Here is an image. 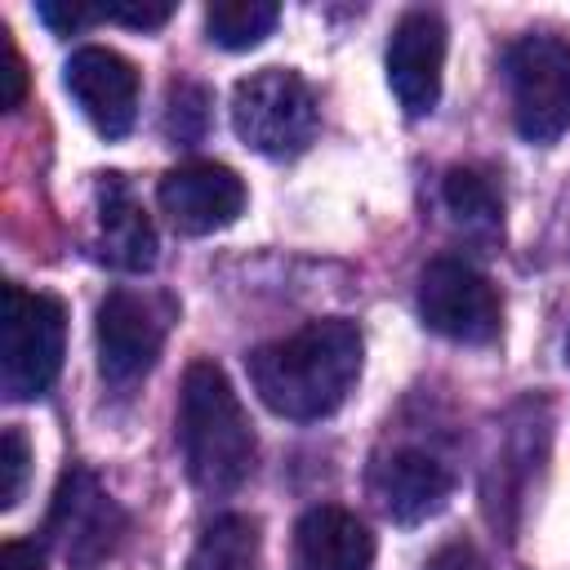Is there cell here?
Masks as SVG:
<instances>
[{"label": "cell", "instance_id": "6da1fadb", "mask_svg": "<svg viewBox=\"0 0 570 570\" xmlns=\"http://www.w3.org/2000/svg\"><path fill=\"white\" fill-rule=\"evenodd\" d=\"M361 352V330L352 321H307L303 330L249 352V383L258 401L281 419H325L352 396Z\"/></svg>", "mask_w": 570, "mask_h": 570}, {"label": "cell", "instance_id": "7a4b0ae2", "mask_svg": "<svg viewBox=\"0 0 570 570\" xmlns=\"http://www.w3.org/2000/svg\"><path fill=\"white\" fill-rule=\"evenodd\" d=\"M178 441L196 490L232 494L254 472V428L249 414L214 361H191L178 396Z\"/></svg>", "mask_w": 570, "mask_h": 570}, {"label": "cell", "instance_id": "3957f363", "mask_svg": "<svg viewBox=\"0 0 570 570\" xmlns=\"http://www.w3.org/2000/svg\"><path fill=\"white\" fill-rule=\"evenodd\" d=\"M67 347V307L45 289L4 285L0 312V387L9 401H36L53 387Z\"/></svg>", "mask_w": 570, "mask_h": 570}, {"label": "cell", "instance_id": "277c9868", "mask_svg": "<svg viewBox=\"0 0 570 570\" xmlns=\"http://www.w3.org/2000/svg\"><path fill=\"white\" fill-rule=\"evenodd\" d=\"M232 125L245 147L285 160L307 151L321 125V107L303 76L285 67H263L232 89Z\"/></svg>", "mask_w": 570, "mask_h": 570}, {"label": "cell", "instance_id": "5b68a950", "mask_svg": "<svg viewBox=\"0 0 570 570\" xmlns=\"http://www.w3.org/2000/svg\"><path fill=\"white\" fill-rule=\"evenodd\" d=\"M512 120L525 142H557L570 129V40L530 31L503 53Z\"/></svg>", "mask_w": 570, "mask_h": 570}, {"label": "cell", "instance_id": "8992f818", "mask_svg": "<svg viewBox=\"0 0 570 570\" xmlns=\"http://www.w3.org/2000/svg\"><path fill=\"white\" fill-rule=\"evenodd\" d=\"M125 530H129V517L98 485V476L89 468L62 472L45 534L58 548V557L67 561V570H98L102 561H111L125 543Z\"/></svg>", "mask_w": 570, "mask_h": 570}, {"label": "cell", "instance_id": "52a82bcc", "mask_svg": "<svg viewBox=\"0 0 570 570\" xmlns=\"http://www.w3.org/2000/svg\"><path fill=\"white\" fill-rule=\"evenodd\" d=\"M174 316H178V307L169 294L111 289L98 307V370H102V379L116 387L138 383L156 365Z\"/></svg>", "mask_w": 570, "mask_h": 570}, {"label": "cell", "instance_id": "ba28073f", "mask_svg": "<svg viewBox=\"0 0 570 570\" xmlns=\"http://www.w3.org/2000/svg\"><path fill=\"white\" fill-rule=\"evenodd\" d=\"M419 316L454 343H490L503 325V303L472 263L432 258L419 276Z\"/></svg>", "mask_w": 570, "mask_h": 570}, {"label": "cell", "instance_id": "9c48e42d", "mask_svg": "<svg viewBox=\"0 0 570 570\" xmlns=\"http://www.w3.org/2000/svg\"><path fill=\"white\" fill-rule=\"evenodd\" d=\"M67 94L102 138H125L138 120V71L125 53L85 45L62 67Z\"/></svg>", "mask_w": 570, "mask_h": 570}, {"label": "cell", "instance_id": "30bf717a", "mask_svg": "<svg viewBox=\"0 0 570 570\" xmlns=\"http://www.w3.org/2000/svg\"><path fill=\"white\" fill-rule=\"evenodd\" d=\"M160 209L169 214L174 232L183 236H209L240 218L245 209V183L236 169L214 160H187L174 165L156 187Z\"/></svg>", "mask_w": 570, "mask_h": 570}, {"label": "cell", "instance_id": "8fae6325", "mask_svg": "<svg viewBox=\"0 0 570 570\" xmlns=\"http://www.w3.org/2000/svg\"><path fill=\"white\" fill-rule=\"evenodd\" d=\"M445 22L432 9H410L387 40V85L405 116H428L441 98Z\"/></svg>", "mask_w": 570, "mask_h": 570}, {"label": "cell", "instance_id": "7c38bea8", "mask_svg": "<svg viewBox=\"0 0 570 570\" xmlns=\"http://www.w3.org/2000/svg\"><path fill=\"white\" fill-rule=\"evenodd\" d=\"M450 490H454V472L436 454H428L419 445H401V450L383 454L370 468V494L401 525L436 517L445 508Z\"/></svg>", "mask_w": 570, "mask_h": 570}, {"label": "cell", "instance_id": "4fadbf2b", "mask_svg": "<svg viewBox=\"0 0 570 570\" xmlns=\"http://www.w3.org/2000/svg\"><path fill=\"white\" fill-rule=\"evenodd\" d=\"M94 249L116 272H147L156 263V227L120 174H102V183H98Z\"/></svg>", "mask_w": 570, "mask_h": 570}, {"label": "cell", "instance_id": "5bb4252c", "mask_svg": "<svg viewBox=\"0 0 570 570\" xmlns=\"http://www.w3.org/2000/svg\"><path fill=\"white\" fill-rule=\"evenodd\" d=\"M294 570H374V534L347 508H307L294 525Z\"/></svg>", "mask_w": 570, "mask_h": 570}, {"label": "cell", "instance_id": "9a60e30c", "mask_svg": "<svg viewBox=\"0 0 570 570\" xmlns=\"http://www.w3.org/2000/svg\"><path fill=\"white\" fill-rule=\"evenodd\" d=\"M441 205L454 218V227H463L468 236H499L503 232V196L490 183L485 169L476 165H454L441 178Z\"/></svg>", "mask_w": 570, "mask_h": 570}, {"label": "cell", "instance_id": "2e32d148", "mask_svg": "<svg viewBox=\"0 0 570 570\" xmlns=\"http://www.w3.org/2000/svg\"><path fill=\"white\" fill-rule=\"evenodd\" d=\"M187 570H263V534H258V521L245 517V512H227V517H214L191 557H187Z\"/></svg>", "mask_w": 570, "mask_h": 570}, {"label": "cell", "instance_id": "e0dca14e", "mask_svg": "<svg viewBox=\"0 0 570 570\" xmlns=\"http://www.w3.org/2000/svg\"><path fill=\"white\" fill-rule=\"evenodd\" d=\"M281 22V9L272 0H218L205 9V31L223 49H254L272 27Z\"/></svg>", "mask_w": 570, "mask_h": 570}, {"label": "cell", "instance_id": "ac0fdd59", "mask_svg": "<svg viewBox=\"0 0 570 570\" xmlns=\"http://www.w3.org/2000/svg\"><path fill=\"white\" fill-rule=\"evenodd\" d=\"M209 125V94L200 85H174L169 89V111H165V129L174 142H200Z\"/></svg>", "mask_w": 570, "mask_h": 570}, {"label": "cell", "instance_id": "d6986e66", "mask_svg": "<svg viewBox=\"0 0 570 570\" xmlns=\"http://www.w3.org/2000/svg\"><path fill=\"white\" fill-rule=\"evenodd\" d=\"M27 436L18 428H4L0 436V508H13L22 499V485H27Z\"/></svg>", "mask_w": 570, "mask_h": 570}, {"label": "cell", "instance_id": "ffe728a7", "mask_svg": "<svg viewBox=\"0 0 570 570\" xmlns=\"http://www.w3.org/2000/svg\"><path fill=\"white\" fill-rule=\"evenodd\" d=\"M98 9V22L107 18V22H129V27H165L169 22V13H174V4H165V0H129V4H94Z\"/></svg>", "mask_w": 570, "mask_h": 570}, {"label": "cell", "instance_id": "44dd1931", "mask_svg": "<svg viewBox=\"0 0 570 570\" xmlns=\"http://www.w3.org/2000/svg\"><path fill=\"white\" fill-rule=\"evenodd\" d=\"M36 13H40L58 36H71L76 27L98 22V9H94V4H85V0H71V4H53V0H45V4H36Z\"/></svg>", "mask_w": 570, "mask_h": 570}, {"label": "cell", "instance_id": "7402d4cb", "mask_svg": "<svg viewBox=\"0 0 570 570\" xmlns=\"http://www.w3.org/2000/svg\"><path fill=\"white\" fill-rule=\"evenodd\" d=\"M27 94V67H22V53L13 49V40H4V71H0V107L13 111Z\"/></svg>", "mask_w": 570, "mask_h": 570}, {"label": "cell", "instance_id": "603a6c76", "mask_svg": "<svg viewBox=\"0 0 570 570\" xmlns=\"http://www.w3.org/2000/svg\"><path fill=\"white\" fill-rule=\"evenodd\" d=\"M423 570H490V566L481 561V552H476L472 543L454 539V543H441V548L428 557V566H423Z\"/></svg>", "mask_w": 570, "mask_h": 570}, {"label": "cell", "instance_id": "cb8c5ba5", "mask_svg": "<svg viewBox=\"0 0 570 570\" xmlns=\"http://www.w3.org/2000/svg\"><path fill=\"white\" fill-rule=\"evenodd\" d=\"M0 570H45L40 548L36 543H22V539H9L0 548Z\"/></svg>", "mask_w": 570, "mask_h": 570}, {"label": "cell", "instance_id": "d4e9b609", "mask_svg": "<svg viewBox=\"0 0 570 570\" xmlns=\"http://www.w3.org/2000/svg\"><path fill=\"white\" fill-rule=\"evenodd\" d=\"M566 361H570V343H566Z\"/></svg>", "mask_w": 570, "mask_h": 570}]
</instances>
